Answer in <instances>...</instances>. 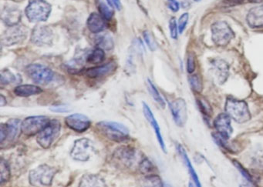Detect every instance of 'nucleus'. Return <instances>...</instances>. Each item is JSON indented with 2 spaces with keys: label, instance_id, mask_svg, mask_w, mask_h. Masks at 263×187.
I'll return each mask as SVG.
<instances>
[{
  "label": "nucleus",
  "instance_id": "f257e3e1",
  "mask_svg": "<svg viewBox=\"0 0 263 187\" xmlns=\"http://www.w3.org/2000/svg\"><path fill=\"white\" fill-rule=\"evenodd\" d=\"M96 127L103 136L114 142L121 143L129 139V130L125 125L119 123L101 121L96 124Z\"/></svg>",
  "mask_w": 263,
  "mask_h": 187
},
{
  "label": "nucleus",
  "instance_id": "f03ea898",
  "mask_svg": "<svg viewBox=\"0 0 263 187\" xmlns=\"http://www.w3.org/2000/svg\"><path fill=\"white\" fill-rule=\"evenodd\" d=\"M225 114L238 124H244L251 120V114L247 103L243 100L228 97L225 105Z\"/></svg>",
  "mask_w": 263,
  "mask_h": 187
},
{
  "label": "nucleus",
  "instance_id": "7ed1b4c3",
  "mask_svg": "<svg viewBox=\"0 0 263 187\" xmlns=\"http://www.w3.org/2000/svg\"><path fill=\"white\" fill-rule=\"evenodd\" d=\"M51 10V5L46 0H30L25 13L29 22H45L50 17Z\"/></svg>",
  "mask_w": 263,
  "mask_h": 187
},
{
  "label": "nucleus",
  "instance_id": "20e7f679",
  "mask_svg": "<svg viewBox=\"0 0 263 187\" xmlns=\"http://www.w3.org/2000/svg\"><path fill=\"white\" fill-rule=\"evenodd\" d=\"M143 158L141 153L130 146H121L116 149L113 154V160L124 168H132L136 165L139 167Z\"/></svg>",
  "mask_w": 263,
  "mask_h": 187
},
{
  "label": "nucleus",
  "instance_id": "39448f33",
  "mask_svg": "<svg viewBox=\"0 0 263 187\" xmlns=\"http://www.w3.org/2000/svg\"><path fill=\"white\" fill-rule=\"evenodd\" d=\"M56 173L57 170L54 167L47 165L39 166L29 173V184L34 187L50 186Z\"/></svg>",
  "mask_w": 263,
  "mask_h": 187
},
{
  "label": "nucleus",
  "instance_id": "423d86ee",
  "mask_svg": "<svg viewBox=\"0 0 263 187\" xmlns=\"http://www.w3.org/2000/svg\"><path fill=\"white\" fill-rule=\"evenodd\" d=\"M213 43L219 47L227 46L235 37V33L227 22L217 21L211 26Z\"/></svg>",
  "mask_w": 263,
  "mask_h": 187
},
{
  "label": "nucleus",
  "instance_id": "0eeeda50",
  "mask_svg": "<svg viewBox=\"0 0 263 187\" xmlns=\"http://www.w3.org/2000/svg\"><path fill=\"white\" fill-rule=\"evenodd\" d=\"M61 124L58 120H52L38 134L36 141L43 149H48L61 133Z\"/></svg>",
  "mask_w": 263,
  "mask_h": 187
},
{
  "label": "nucleus",
  "instance_id": "6e6552de",
  "mask_svg": "<svg viewBox=\"0 0 263 187\" xmlns=\"http://www.w3.org/2000/svg\"><path fill=\"white\" fill-rule=\"evenodd\" d=\"M26 72L34 83L40 85L49 84L54 77V72L50 68L42 64H30L26 66Z\"/></svg>",
  "mask_w": 263,
  "mask_h": 187
},
{
  "label": "nucleus",
  "instance_id": "1a4fd4ad",
  "mask_svg": "<svg viewBox=\"0 0 263 187\" xmlns=\"http://www.w3.org/2000/svg\"><path fill=\"white\" fill-rule=\"evenodd\" d=\"M95 153L93 142L88 138H82L75 141L71 151V156L77 161H88Z\"/></svg>",
  "mask_w": 263,
  "mask_h": 187
},
{
  "label": "nucleus",
  "instance_id": "9d476101",
  "mask_svg": "<svg viewBox=\"0 0 263 187\" xmlns=\"http://www.w3.org/2000/svg\"><path fill=\"white\" fill-rule=\"evenodd\" d=\"M50 122V119L46 116L27 117L21 124V132L26 136H34L40 133Z\"/></svg>",
  "mask_w": 263,
  "mask_h": 187
},
{
  "label": "nucleus",
  "instance_id": "9b49d317",
  "mask_svg": "<svg viewBox=\"0 0 263 187\" xmlns=\"http://www.w3.org/2000/svg\"><path fill=\"white\" fill-rule=\"evenodd\" d=\"M27 36V28L22 25H15L9 26V29L4 32L1 37V42L5 47H11L23 43Z\"/></svg>",
  "mask_w": 263,
  "mask_h": 187
},
{
  "label": "nucleus",
  "instance_id": "f8f14e48",
  "mask_svg": "<svg viewBox=\"0 0 263 187\" xmlns=\"http://www.w3.org/2000/svg\"><path fill=\"white\" fill-rule=\"evenodd\" d=\"M21 121L18 119H11L5 124L0 125V142L1 144L4 143H12L19 136L21 130Z\"/></svg>",
  "mask_w": 263,
  "mask_h": 187
},
{
  "label": "nucleus",
  "instance_id": "ddd939ff",
  "mask_svg": "<svg viewBox=\"0 0 263 187\" xmlns=\"http://www.w3.org/2000/svg\"><path fill=\"white\" fill-rule=\"evenodd\" d=\"M210 75L219 85H223L229 76V65L221 59H215L211 62Z\"/></svg>",
  "mask_w": 263,
  "mask_h": 187
},
{
  "label": "nucleus",
  "instance_id": "4468645a",
  "mask_svg": "<svg viewBox=\"0 0 263 187\" xmlns=\"http://www.w3.org/2000/svg\"><path fill=\"white\" fill-rule=\"evenodd\" d=\"M54 33L48 26H37L32 32L30 41L38 47H48L53 43Z\"/></svg>",
  "mask_w": 263,
  "mask_h": 187
},
{
  "label": "nucleus",
  "instance_id": "2eb2a0df",
  "mask_svg": "<svg viewBox=\"0 0 263 187\" xmlns=\"http://www.w3.org/2000/svg\"><path fill=\"white\" fill-rule=\"evenodd\" d=\"M175 123L179 127H183L187 120V105L183 99L177 98L169 103Z\"/></svg>",
  "mask_w": 263,
  "mask_h": 187
},
{
  "label": "nucleus",
  "instance_id": "dca6fc26",
  "mask_svg": "<svg viewBox=\"0 0 263 187\" xmlns=\"http://www.w3.org/2000/svg\"><path fill=\"white\" fill-rule=\"evenodd\" d=\"M65 124L70 129L78 132H84L91 125V121L87 116L74 114L65 118Z\"/></svg>",
  "mask_w": 263,
  "mask_h": 187
},
{
  "label": "nucleus",
  "instance_id": "f3484780",
  "mask_svg": "<svg viewBox=\"0 0 263 187\" xmlns=\"http://www.w3.org/2000/svg\"><path fill=\"white\" fill-rule=\"evenodd\" d=\"M213 125L217 132L225 139H229L232 136L233 129L231 124L230 117L227 114H219L215 119Z\"/></svg>",
  "mask_w": 263,
  "mask_h": 187
},
{
  "label": "nucleus",
  "instance_id": "a211bd4d",
  "mask_svg": "<svg viewBox=\"0 0 263 187\" xmlns=\"http://www.w3.org/2000/svg\"><path fill=\"white\" fill-rule=\"evenodd\" d=\"M143 113H144V115H145V118L147 119V121L152 125V128L155 130L157 139L159 141V145H160L162 150L165 153H167V149H166V146H165V141H164L163 136H162V132H161L159 123L156 121V119H155L151 108L145 103H143Z\"/></svg>",
  "mask_w": 263,
  "mask_h": 187
},
{
  "label": "nucleus",
  "instance_id": "6ab92c4d",
  "mask_svg": "<svg viewBox=\"0 0 263 187\" xmlns=\"http://www.w3.org/2000/svg\"><path fill=\"white\" fill-rule=\"evenodd\" d=\"M117 65L115 62H110L100 66L89 68L85 72V75L90 79H97V78L107 76L115 72Z\"/></svg>",
  "mask_w": 263,
  "mask_h": 187
},
{
  "label": "nucleus",
  "instance_id": "aec40b11",
  "mask_svg": "<svg viewBox=\"0 0 263 187\" xmlns=\"http://www.w3.org/2000/svg\"><path fill=\"white\" fill-rule=\"evenodd\" d=\"M21 16L22 13L17 7L5 6L1 14L2 22L8 26L19 24Z\"/></svg>",
  "mask_w": 263,
  "mask_h": 187
},
{
  "label": "nucleus",
  "instance_id": "412c9836",
  "mask_svg": "<svg viewBox=\"0 0 263 187\" xmlns=\"http://www.w3.org/2000/svg\"><path fill=\"white\" fill-rule=\"evenodd\" d=\"M249 26L253 29L263 28V5L252 8L246 16Z\"/></svg>",
  "mask_w": 263,
  "mask_h": 187
},
{
  "label": "nucleus",
  "instance_id": "4be33fe9",
  "mask_svg": "<svg viewBox=\"0 0 263 187\" xmlns=\"http://www.w3.org/2000/svg\"><path fill=\"white\" fill-rule=\"evenodd\" d=\"M105 20L106 19L100 14L93 12V13L90 14L88 17V21H87V26L91 33H100L107 27Z\"/></svg>",
  "mask_w": 263,
  "mask_h": 187
},
{
  "label": "nucleus",
  "instance_id": "5701e85b",
  "mask_svg": "<svg viewBox=\"0 0 263 187\" xmlns=\"http://www.w3.org/2000/svg\"><path fill=\"white\" fill-rule=\"evenodd\" d=\"M177 149L179 154L181 156V159H182L184 164H185L186 167H187V170L189 172L190 176H191L192 181H194V184H195L197 187H201V184H200L199 179H198L196 172L194 170V167H193L192 164H191V161H190L189 158H188V156H187L185 149H184V147L180 144L177 145Z\"/></svg>",
  "mask_w": 263,
  "mask_h": 187
},
{
  "label": "nucleus",
  "instance_id": "b1692460",
  "mask_svg": "<svg viewBox=\"0 0 263 187\" xmlns=\"http://www.w3.org/2000/svg\"><path fill=\"white\" fill-rule=\"evenodd\" d=\"M42 92H43V89L41 88L29 84L19 85L14 89V93L20 97H29V96L40 94Z\"/></svg>",
  "mask_w": 263,
  "mask_h": 187
},
{
  "label": "nucleus",
  "instance_id": "393cba45",
  "mask_svg": "<svg viewBox=\"0 0 263 187\" xmlns=\"http://www.w3.org/2000/svg\"><path fill=\"white\" fill-rule=\"evenodd\" d=\"M80 187H105L103 178L95 174H86L81 179Z\"/></svg>",
  "mask_w": 263,
  "mask_h": 187
},
{
  "label": "nucleus",
  "instance_id": "a878e982",
  "mask_svg": "<svg viewBox=\"0 0 263 187\" xmlns=\"http://www.w3.org/2000/svg\"><path fill=\"white\" fill-rule=\"evenodd\" d=\"M96 5L100 15L106 20H110L112 19L114 16V10L108 3H106L104 0H96Z\"/></svg>",
  "mask_w": 263,
  "mask_h": 187
},
{
  "label": "nucleus",
  "instance_id": "bb28decb",
  "mask_svg": "<svg viewBox=\"0 0 263 187\" xmlns=\"http://www.w3.org/2000/svg\"><path fill=\"white\" fill-rule=\"evenodd\" d=\"M96 43L98 47L105 50H110L114 48V40L108 33L100 35L96 39Z\"/></svg>",
  "mask_w": 263,
  "mask_h": 187
},
{
  "label": "nucleus",
  "instance_id": "cd10ccee",
  "mask_svg": "<svg viewBox=\"0 0 263 187\" xmlns=\"http://www.w3.org/2000/svg\"><path fill=\"white\" fill-rule=\"evenodd\" d=\"M147 82H148V90H149L150 94L152 95V98L154 99V100H155V101L161 107L165 108V100L162 98V96H161L160 93H159V90L157 89L156 86H155V84L152 83V80L150 79H148Z\"/></svg>",
  "mask_w": 263,
  "mask_h": 187
},
{
  "label": "nucleus",
  "instance_id": "c85d7f7f",
  "mask_svg": "<svg viewBox=\"0 0 263 187\" xmlns=\"http://www.w3.org/2000/svg\"><path fill=\"white\" fill-rule=\"evenodd\" d=\"M105 53L104 50L97 47V48L93 50L90 54L88 55V62L90 63L97 64L100 63L104 61Z\"/></svg>",
  "mask_w": 263,
  "mask_h": 187
},
{
  "label": "nucleus",
  "instance_id": "c756f323",
  "mask_svg": "<svg viewBox=\"0 0 263 187\" xmlns=\"http://www.w3.org/2000/svg\"><path fill=\"white\" fill-rule=\"evenodd\" d=\"M0 171H1V177H0V184H3L9 181L10 178V169L7 162L4 159L1 160L0 163Z\"/></svg>",
  "mask_w": 263,
  "mask_h": 187
},
{
  "label": "nucleus",
  "instance_id": "7c9ffc66",
  "mask_svg": "<svg viewBox=\"0 0 263 187\" xmlns=\"http://www.w3.org/2000/svg\"><path fill=\"white\" fill-rule=\"evenodd\" d=\"M141 173L144 174H149L155 170V167L152 162L148 158H143L138 167Z\"/></svg>",
  "mask_w": 263,
  "mask_h": 187
},
{
  "label": "nucleus",
  "instance_id": "2f4dec72",
  "mask_svg": "<svg viewBox=\"0 0 263 187\" xmlns=\"http://www.w3.org/2000/svg\"><path fill=\"white\" fill-rule=\"evenodd\" d=\"M16 80V76H14L12 72L9 69H5L1 71V76H0V83L2 86L9 85L13 83Z\"/></svg>",
  "mask_w": 263,
  "mask_h": 187
},
{
  "label": "nucleus",
  "instance_id": "473e14b6",
  "mask_svg": "<svg viewBox=\"0 0 263 187\" xmlns=\"http://www.w3.org/2000/svg\"><path fill=\"white\" fill-rule=\"evenodd\" d=\"M189 83L193 91L198 93H201L203 89L202 82H201V79L198 75L195 74V75L190 76Z\"/></svg>",
  "mask_w": 263,
  "mask_h": 187
},
{
  "label": "nucleus",
  "instance_id": "72a5a7b5",
  "mask_svg": "<svg viewBox=\"0 0 263 187\" xmlns=\"http://www.w3.org/2000/svg\"><path fill=\"white\" fill-rule=\"evenodd\" d=\"M197 103L203 115L206 117H211L212 114V107H210V105L207 103V101L202 99H198Z\"/></svg>",
  "mask_w": 263,
  "mask_h": 187
},
{
  "label": "nucleus",
  "instance_id": "f704fd0d",
  "mask_svg": "<svg viewBox=\"0 0 263 187\" xmlns=\"http://www.w3.org/2000/svg\"><path fill=\"white\" fill-rule=\"evenodd\" d=\"M143 37L145 40V43L148 45V48L152 51H155L157 49V44L155 43V40H154L153 36L151 34V33L148 31H145L143 33Z\"/></svg>",
  "mask_w": 263,
  "mask_h": 187
},
{
  "label": "nucleus",
  "instance_id": "c9c22d12",
  "mask_svg": "<svg viewBox=\"0 0 263 187\" xmlns=\"http://www.w3.org/2000/svg\"><path fill=\"white\" fill-rule=\"evenodd\" d=\"M169 29H170L171 37L174 40L177 38V34H178V26H177V22H176L175 18L172 17L169 21Z\"/></svg>",
  "mask_w": 263,
  "mask_h": 187
},
{
  "label": "nucleus",
  "instance_id": "e433bc0d",
  "mask_svg": "<svg viewBox=\"0 0 263 187\" xmlns=\"http://www.w3.org/2000/svg\"><path fill=\"white\" fill-rule=\"evenodd\" d=\"M145 180L152 187H163L164 186L162 179L159 176L155 175V174H150L145 178Z\"/></svg>",
  "mask_w": 263,
  "mask_h": 187
},
{
  "label": "nucleus",
  "instance_id": "4c0bfd02",
  "mask_svg": "<svg viewBox=\"0 0 263 187\" xmlns=\"http://www.w3.org/2000/svg\"><path fill=\"white\" fill-rule=\"evenodd\" d=\"M188 19H189V14L187 12H184L179 18L178 23H177L179 33H182L184 32L186 26H187V22H188Z\"/></svg>",
  "mask_w": 263,
  "mask_h": 187
},
{
  "label": "nucleus",
  "instance_id": "58836bf2",
  "mask_svg": "<svg viewBox=\"0 0 263 187\" xmlns=\"http://www.w3.org/2000/svg\"><path fill=\"white\" fill-rule=\"evenodd\" d=\"M233 164H234L235 167L238 169V170L241 173L242 175H243L248 181L253 183V177L250 175V173H249V172H248L247 170H246V169H245L244 167L239 163V162L234 160V161H233Z\"/></svg>",
  "mask_w": 263,
  "mask_h": 187
},
{
  "label": "nucleus",
  "instance_id": "ea45409f",
  "mask_svg": "<svg viewBox=\"0 0 263 187\" xmlns=\"http://www.w3.org/2000/svg\"><path fill=\"white\" fill-rule=\"evenodd\" d=\"M246 2H249V0H221V4L225 7L236 6Z\"/></svg>",
  "mask_w": 263,
  "mask_h": 187
},
{
  "label": "nucleus",
  "instance_id": "a19ab883",
  "mask_svg": "<svg viewBox=\"0 0 263 187\" xmlns=\"http://www.w3.org/2000/svg\"><path fill=\"white\" fill-rule=\"evenodd\" d=\"M195 70V59L194 55L190 54L187 57V71L189 74H192Z\"/></svg>",
  "mask_w": 263,
  "mask_h": 187
},
{
  "label": "nucleus",
  "instance_id": "79ce46f5",
  "mask_svg": "<svg viewBox=\"0 0 263 187\" xmlns=\"http://www.w3.org/2000/svg\"><path fill=\"white\" fill-rule=\"evenodd\" d=\"M167 5L169 9H171L172 12H177L180 9V4L177 0H168Z\"/></svg>",
  "mask_w": 263,
  "mask_h": 187
},
{
  "label": "nucleus",
  "instance_id": "37998d69",
  "mask_svg": "<svg viewBox=\"0 0 263 187\" xmlns=\"http://www.w3.org/2000/svg\"><path fill=\"white\" fill-rule=\"evenodd\" d=\"M51 111L55 112V113H67L70 111L69 107L65 105H59V106H54V107H50Z\"/></svg>",
  "mask_w": 263,
  "mask_h": 187
},
{
  "label": "nucleus",
  "instance_id": "c03bdc74",
  "mask_svg": "<svg viewBox=\"0 0 263 187\" xmlns=\"http://www.w3.org/2000/svg\"><path fill=\"white\" fill-rule=\"evenodd\" d=\"M106 1L112 8H115L117 10H121V7H122L121 0H106Z\"/></svg>",
  "mask_w": 263,
  "mask_h": 187
},
{
  "label": "nucleus",
  "instance_id": "a18cd8bd",
  "mask_svg": "<svg viewBox=\"0 0 263 187\" xmlns=\"http://www.w3.org/2000/svg\"><path fill=\"white\" fill-rule=\"evenodd\" d=\"M7 102L6 100H5V97H4L2 95H1L0 96V106H1V107H4V106H5L6 105Z\"/></svg>",
  "mask_w": 263,
  "mask_h": 187
},
{
  "label": "nucleus",
  "instance_id": "49530a36",
  "mask_svg": "<svg viewBox=\"0 0 263 187\" xmlns=\"http://www.w3.org/2000/svg\"><path fill=\"white\" fill-rule=\"evenodd\" d=\"M194 1H195V2H198V1H200V0H194Z\"/></svg>",
  "mask_w": 263,
  "mask_h": 187
}]
</instances>
